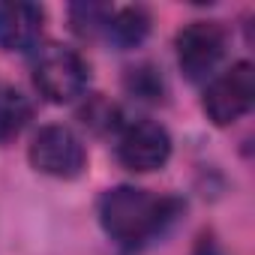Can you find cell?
<instances>
[{"label": "cell", "mask_w": 255, "mask_h": 255, "mask_svg": "<svg viewBox=\"0 0 255 255\" xmlns=\"http://www.w3.org/2000/svg\"><path fill=\"white\" fill-rule=\"evenodd\" d=\"M99 225L120 246H144L165 234L183 213V201L174 195H156L138 186H114L99 198Z\"/></svg>", "instance_id": "6da1fadb"}, {"label": "cell", "mask_w": 255, "mask_h": 255, "mask_svg": "<svg viewBox=\"0 0 255 255\" xmlns=\"http://www.w3.org/2000/svg\"><path fill=\"white\" fill-rule=\"evenodd\" d=\"M33 84L36 90L54 102V105H66L84 96L87 81H90V66L84 63V57L60 42H48L42 48H36L33 54Z\"/></svg>", "instance_id": "7a4b0ae2"}, {"label": "cell", "mask_w": 255, "mask_h": 255, "mask_svg": "<svg viewBox=\"0 0 255 255\" xmlns=\"http://www.w3.org/2000/svg\"><path fill=\"white\" fill-rule=\"evenodd\" d=\"M114 135H117L114 153L126 171L150 174V171L165 168V162L171 159V135L162 123L150 117L123 120Z\"/></svg>", "instance_id": "3957f363"}, {"label": "cell", "mask_w": 255, "mask_h": 255, "mask_svg": "<svg viewBox=\"0 0 255 255\" xmlns=\"http://www.w3.org/2000/svg\"><path fill=\"white\" fill-rule=\"evenodd\" d=\"M252 102H255V66L249 60H237L225 72L213 75L201 96V108L213 126L237 123L252 108Z\"/></svg>", "instance_id": "277c9868"}, {"label": "cell", "mask_w": 255, "mask_h": 255, "mask_svg": "<svg viewBox=\"0 0 255 255\" xmlns=\"http://www.w3.org/2000/svg\"><path fill=\"white\" fill-rule=\"evenodd\" d=\"M228 48V33L219 21H189L174 36L177 66L189 81L213 78Z\"/></svg>", "instance_id": "5b68a950"}, {"label": "cell", "mask_w": 255, "mask_h": 255, "mask_svg": "<svg viewBox=\"0 0 255 255\" xmlns=\"http://www.w3.org/2000/svg\"><path fill=\"white\" fill-rule=\"evenodd\" d=\"M27 159L39 174L57 177V180H75L87 165V150L69 126L51 123L33 135L27 147Z\"/></svg>", "instance_id": "8992f818"}, {"label": "cell", "mask_w": 255, "mask_h": 255, "mask_svg": "<svg viewBox=\"0 0 255 255\" xmlns=\"http://www.w3.org/2000/svg\"><path fill=\"white\" fill-rule=\"evenodd\" d=\"M45 9L39 3H0V51H33L42 39Z\"/></svg>", "instance_id": "52a82bcc"}, {"label": "cell", "mask_w": 255, "mask_h": 255, "mask_svg": "<svg viewBox=\"0 0 255 255\" xmlns=\"http://www.w3.org/2000/svg\"><path fill=\"white\" fill-rule=\"evenodd\" d=\"M147 33H150V12L144 6H123L111 12L105 39L114 42L120 51H126V48H138L147 39Z\"/></svg>", "instance_id": "ba28073f"}, {"label": "cell", "mask_w": 255, "mask_h": 255, "mask_svg": "<svg viewBox=\"0 0 255 255\" xmlns=\"http://www.w3.org/2000/svg\"><path fill=\"white\" fill-rule=\"evenodd\" d=\"M33 120V102L15 90V87H0V147L12 144Z\"/></svg>", "instance_id": "9c48e42d"}, {"label": "cell", "mask_w": 255, "mask_h": 255, "mask_svg": "<svg viewBox=\"0 0 255 255\" xmlns=\"http://www.w3.org/2000/svg\"><path fill=\"white\" fill-rule=\"evenodd\" d=\"M123 87L129 96L141 99V102H162L165 99V78L162 72L153 66V63H141V66H132V69H126L123 75Z\"/></svg>", "instance_id": "30bf717a"}, {"label": "cell", "mask_w": 255, "mask_h": 255, "mask_svg": "<svg viewBox=\"0 0 255 255\" xmlns=\"http://www.w3.org/2000/svg\"><path fill=\"white\" fill-rule=\"evenodd\" d=\"M111 12H114V6H108V3H72L69 6V24L78 36L99 39L108 30Z\"/></svg>", "instance_id": "8fae6325"}, {"label": "cell", "mask_w": 255, "mask_h": 255, "mask_svg": "<svg viewBox=\"0 0 255 255\" xmlns=\"http://www.w3.org/2000/svg\"><path fill=\"white\" fill-rule=\"evenodd\" d=\"M81 120H84V126H90L93 132H117L120 129V111L108 102V99H102V96H90L87 99V105H81Z\"/></svg>", "instance_id": "7c38bea8"}]
</instances>
